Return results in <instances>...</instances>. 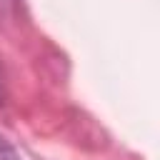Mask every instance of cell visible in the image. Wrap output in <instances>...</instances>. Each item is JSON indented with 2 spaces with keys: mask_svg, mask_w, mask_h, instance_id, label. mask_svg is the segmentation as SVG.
Masks as SVG:
<instances>
[{
  "mask_svg": "<svg viewBox=\"0 0 160 160\" xmlns=\"http://www.w3.org/2000/svg\"><path fill=\"white\" fill-rule=\"evenodd\" d=\"M0 160H20V155L12 148V142L8 138H2V135H0Z\"/></svg>",
  "mask_w": 160,
  "mask_h": 160,
  "instance_id": "cell-1",
  "label": "cell"
},
{
  "mask_svg": "<svg viewBox=\"0 0 160 160\" xmlns=\"http://www.w3.org/2000/svg\"><path fill=\"white\" fill-rule=\"evenodd\" d=\"M0 98H2V92H0ZM0 102H2V100H0Z\"/></svg>",
  "mask_w": 160,
  "mask_h": 160,
  "instance_id": "cell-2",
  "label": "cell"
}]
</instances>
